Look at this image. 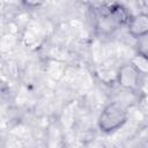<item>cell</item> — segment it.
I'll use <instances>...</instances> for the list:
<instances>
[{
	"label": "cell",
	"instance_id": "4",
	"mask_svg": "<svg viewBox=\"0 0 148 148\" xmlns=\"http://www.w3.org/2000/svg\"><path fill=\"white\" fill-rule=\"evenodd\" d=\"M105 18L108 22H111V24L114 28H118V27L127 24L131 16H130L127 9L125 7H123L121 5H112L111 7H109L106 9Z\"/></svg>",
	"mask_w": 148,
	"mask_h": 148
},
{
	"label": "cell",
	"instance_id": "3",
	"mask_svg": "<svg viewBox=\"0 0 148 148\" xmlns=\"http://www.w3.org/2000/svg\"><path fill=\"white\" fill-rule=\"evenodd\" d=\"M128 34L136 39L148 36V14L140 13L134 16H131L127 23Z\"/></svg>",
	"mask_w": 148,
	"mask_h": 148
},
{
	"label": "cell",
	"instance_id": "6",
	"mask_svg": "<svg viewBox=\"0 0 148 148\" xmlns=\"http://www.w3.org/2000/svg\"><path fill=\"white\" fill-rule=\"evenodd\" d=\"M45 1H46V0H22V3H23L27 8L35 9V8L42 7V6L45 3Z\"/></svg>",
	"mask_w": 148,
	"mask_h": 148
},
{
	"label": "cell",
	"instance_id": "1",
	"mask_svg": "<svg viewBox=\"0 0 148 148\" xmlns=\"http://www.w3.org/2000/svg\"><path fill=\"white\" fill-rule=\"evenodd\" d=\"M127 119V109L119 102H111L105 105L99 113L97 119V126L104 133H112L123 127Z\"/></svg>",
	"mask_w": 148,
	"mask_h": 148
},
{
	"label": "cell",
	"instance_id": "5",
	"mask_svg": "<svg viewBox=\"0 0 148 148\" xmlns=\"http://www.w3.org/2000/svg\"><path fill=\"white\" fill-rule=\"evenodd\" d=\"M141 74H148V56L139 52L131 61Z\"/></svg>",
	"mask_w": 148,
	"mask_h": 148
},
{
	"label": "cell",
	"instance_id": "2",
	"mask_svg": "<svg viewBox=\"0 0 148 148\" xmlns=\"http://www.w3.org/2000/svg\"><path fill=\"white\" fill-rule=\"evenodd\" d=\"M140 76L141 73L134 67L132 62H128L119 67L117 73V82L124 89L134 90L140 84Z\"/></svg>",
	"mask_w": 148,
	"mask_h": 148
}]
</instances>
